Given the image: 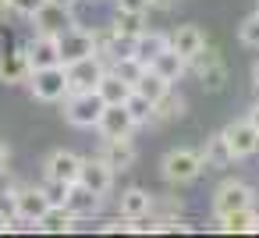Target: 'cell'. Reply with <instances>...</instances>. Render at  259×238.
<instances>
[{
    "label": "cell",
    "instance_id": "1",
    "mask_svg": "<svg viewBox=\"0 0 259 238\" xmlns=\"http://www.w3.org/2000/svg\"><path fill=\"white\" fill-rule=\"evenodd\" d=\"M202 153L199 149H170L167 156H163V164H160V174H163V181H170V185H192L199 174H202Z\"/></svg>",
    "mask_w": 259,
    "mask_h": 238
},
{
    "label": "cell",
    "instance_id": "2",
    "mask_svg": "<svg viewBox=\"0 0 259 238\" xmlns=\"http://www.w3.org/2000/svg\"><path fill=\"white\" fill-rule=\"evenodd\" d=\"M29 89L39 103H61L68 96V71L64 64H50V68H32L29 71Z\"/></svg>",
    "mask_w": 259,
    "mask_h": 238
},
{
    "label": "cell",
    "instance_id": "3",
    "mask_svg": "<svg viewBox=\"0 0 259 238\" xmlns=\"http://www.w3.org/2000/svg\"><path fill=\"white\" fill-rule=\"evenodd\" d=\"M61 103H64V121L75 125V128H96V121H100V114L107 107L96 89H89V93H68Z\"/></svg>",
    "mask_w": 259,
    "mask_h": 238
},
{
    "label": "cell",
    "instance_id": "4",
    "mask_svg": "<svg viewBox=\"0 0 259 238\" xmlns=\"http://www.w3.org/2000/svg\"><path fill=\"white\" fill-rule=\"evenodd\" d=\"M64 71H68V93H89V89H96V86H100V78H103L107 64L93 54V57L75 61V64H64Z\"/></svg>",
    "mask_w": 259,
    "mask_h": 238
},
{
    "label": "cell",
    "instance_id": "5",
    "mask_svg": "<svg viewBox=\"0 0 259 238\" xmlns=\"http://www.w3.org/2000/svg\"><path fill=\"white\" fill-rule=\"evenodd\" d=\"M252 203H255L252 188H248L245 181L231 178V181H224V185H220V188L213 192V217H224V213L245 210V206H252Z\"/></svg>",
    "mask_w": 259,
    "mask_h": 238
},
{
    "label": "cell",
    "instance_id": "6",
    "mask_svg": "<svg viewBox=\"0 0 259 238\" xmlns=\"http://www.w3.org/2000/svg\"><path fill=\"white\" fill-rule=\"evenodd\" d=\"M57 50H61V64H75L82 57H93L96 54V43H93V32L89 29L71 25V29H64L57 36Z\"/></svg>",
    "mask_w": 259,
    "mask_h": 238
},
{
    "label": "cell",
    "instance_id": "7",
    "mask_svg": "<svg viewBox=\"0 0 259 238\" xmlns=\"http://www.w3.org/2000/svg\"><path fill=\"white\" fill-rule=\"evenodd\" d=\"M135 128H139V125L132 121V114H128L124 103H107L103 114H100V121H96V132H100L103 139H132Z\"/></svg>",
    "mask_w": 259,
    "mask_h": 238
},
{
    "label": "cell",
    "instance_id": "8",
    "mask_svg": "<svg viewBox=\"0 0 259 238\" xmlns=\"http://www.w3.org/2000/svg\"><path fill=\"white\" fill-rule=\"evenodd\" d=\"M224 135H227V142H231V153H234V160H241V156H252V153L259 149V128H255L248 117H241V121H231V125L224 128Z\"/></svg>",
    "mask_w": 259,
    "mask_h": 238
},
{
    "label": "cell",
    "instance_id": "9",
    "mask_svg": "<svg viewBox=\"0 0 259 238\" xmlns=\"http://www.w3.org/2000/svg\"><path fill=\"white\" fill-rule=\"evenodd\" d=\"M36 18V32H43V36H61L64 29H71L75 25V15H71V8H64V4H47L32 15Z\"/></svg>",
    "mask_w": 259,
    "mask_h": 238
},
{
    "label": "cell",
    "instance_id": "10",
    "mask_svg": "<svg viewBox=\"0 0 259 238\" xmlns=\"http://www.w3.org/2000/svg\"><path fill=\"white\" fill-rule=\"evenodd\" d=\"M78 171H82V156L71 153V149H54L47 156V164H43L47 178H57V181H68V185L78 181Z\"/></svg>",
    "mask_w": 259,
    "mask_h": 238
},
{
    "label": "cell",
    "instance_id": "11",
    "mask_svg": "<svg viewBox=\"0 0 259 238\" xmlns=\"http://www.w3.org/2000/svg\"><path fill=\"white\" fill-rule=\"evenodd\" d=\"M25 61H29V68H50V64H61V50H57V36H43V32H36L25 47Z\"/></svg>",
    "mask_w": 259,
    "mask_h": 238
},
{
    "label": "cell",
    "instance_id": "12",
    "mask_svg": "<svg viewBox=\"0 0 259 238\" xmlns=\"http://www.w3.org/2000/svg\"><path fill=\"white\" fill-rule=\"evenodd\" d=\"M78 181H82L85 188H93L96 195H107V192L114 188V171L107 167V160H103V156H89V160H82Z\"/></svg>",
    "mask_w": 259,
    "mask_h": 238
},
{
    "label": "cell",
    "instance_id": "13",
    "mask_svg": "<svg viewBox=\"0 0 259 238\" xmlns=\"http://www.w3.org/2000/svg\"><path fill=\"white\" fill-rule=\"evenodd\" d=\"M11 199H15V217H22V220H32V224H39V217L47 213V195L39 192V185H32V188H11Z\"/></svg>",
    "mask_w": 259,
    "mask_h": 238
},
{
    "label": "cell",
    "instance_id": "14",
    "mask_svg": "<svg viewBox=\"0 0 259 238\" xmlns=\"http://www.w3.org/2000/svg\"><path fill=\"white\" fill-rule=\"evenodd\" d=\"M64 206L75 213V220H89V217H96V213H100V206H103V195H96L93 188H85L82 181H75V185L68 188V199H64Z\"/></svg>",
    "mask_w": 259,
    "mask_h": 238
},
{
    "label": "cell",
    "instance_id": "15",
    "mask_svg": "<svg viewBox=\"0 0 259 238\" xmlns=\"http://www.w3.org/2000/svg\"><path fill=\"white\" fill-rule=\"evenodd\" d=\"M103 160H107V167L117 174V171H132L135 167V146H132V139H103V153H100Z\"/></svg>",
    "mask_w": 259,
    "mask_h": 238
},
{
    "label": "cell",
    "instance_id": "16",
    "mask_svg": "<svg viewBox=\"0 0 259 238\" xmlns=\"http://www.w3.org/2000/svg\"><path fill=\"white\" fill-rule=\"evenodd\" d=\"M117 213H121L124 220L153 213V192H149V188H142V185L124 188V192H121V199H117Z\"/></svg>",
    "mask_w": 259,
    "mask_h": 238
},
{
    "label": "cell",
    "instance_id": "17",
    "mask_svg": "<svg viewBox=\"0 0 259 238\" xmlns=\"http://www.w3.org/2000/svg\"><path fill=\"white\" fill-rule=\"evenodd\" d=\"M170 47V39H167V32H149V29H142L135 39H132V57L139 61V64H153V57L160 54V50H167Z\"/></svg>",
    "mask_w": 259,
    "mask_h": 238
},
{
    "label": "cell",
    "instance_id": "18",
    "mask_svg": "<svg viewBox=\"0 0 259 238\" xmlns=\"http://www.w3.org/2000/svg\"><path fill=\"white\" fill-rule=\"evenodd\" d=\"M29 61H25V50H4L0 54V82L4 86H22L29 82Z\"/></svg>",
    "mask_w": 259,
    "mask_h": 238
},
{
    "label": "cell",
    "instance_id": "19",
    "mask_svg": "<svg viewBox=\"0 0 259 238\" xmlns=\"http://www.w3.org/2000/svg\"><path fill=\"white\" fill-rule=\"evenodd\" d=\"M167 39H170V50H178L185 61H188V57H195V54L206 47V32H202L199 25H178Z\"/></svg>",
    "mask_w": 259,
    "mask_h": 238
},
{
    "label": "cell",
    "instance_id": "20",
    "mask_svg": "<svg viewBox=\"0 0 259 238\" xmlns=\"http://www.w3.org/2000/svg\"><path fill=\"white\" fill-rule=\"evenodd\" d=\"M202 164L213 167V171H227V167L234 164V153H231V142H227L224 132H217V135L206 139V146H202Z\"/></svg>",
    "mask_w": 259,
    "mask_h": 238
},
{
    "label": "cell",
    "instance_id": "21",
    "mask_svg": "<svg viewBox=\"0 0 259 238\" xmlns=\"http://www.w3.org/2000/svg\"><path fill=\"white\" fill-rule=\"evenodd\" d=\"M188 114V100L174 89H167L156 103H153V125H167V121H178Z\"/></svg>",
    "mask_w": 259,
    "mask_h": 238
},
{
    "label": "cell",
    "instance_id": "22",
    "mask_svg": "<svg viewBox=\"0 0 259 238\" xmlns=\"http://www.w3.org/2000/svg\"><path fill=\"white\" fill-rule=\"evenodd\" d=\"M96 93H100L103 103H124V100L132 96V82H128L124 75H117L114 68H107L103 78H100V86H96Z\"/></svg>",
    "mask_w": 259,
    "mask_h": 238
},
{
    "label": "cell",
    "instance_id": "23",
    "mask_svg": "<svg viewBox=\"0 0 259 238\" xmlns=\"http://www.w3.org/2000/svg\"><path fill=\"white\" fill-rule=\"evenodd\" d=\"M75 213L61 203V206H47V213L39 217V231H47V234H68V231H75Z\"/></svg>",
    "mask_w": 259,
    "mask_h": 238
},
{
    "label": "cell",
    "instance_id": "24",
    "mask_svg": "<svg viewBox=\"0 0 259 238\" xmlns=\"http://www.w3.org/2000/svg\"><path fill=\"white\" fill-rule=\"evenodd\" d=\"M149 68H153V71H160V75H163V78L174 86V82H178V78L188 71V61H185L178 50H170V47H167V50H160V54L153 57V64H149Z\"/></svg>",
    "mask_w": 259,
    "mask_h": 238
},
{
    "label": "cell",
    "instance_id": "25",
    "mask_svg": "<svg viewBox=\"0 0 259 238\" xmlns=\"http://www.w3.org/2000/svg\"><path fill=\"white\" fill-rule=\"evenodd\" d=\"M132 89H135L139 96H146L149 103H156V100H160V96L170 89V82H167L160 71H153V68H142V71H139V78L132 82Z\"/></svg>",
    "mask_w": 259,
    "mask_h": 238
},
{
    "label": "cell",
    "instance_id": "26",
    "mask_svg": "<svg viewBox=\"0 0 259 238\" xmlns=\"http://www.w3.org/2000/svg\"><path fill=\"white\" fill-rule=\"evenodd\" d=\"M142 18H146V15H139V11H117L110 29H114L117 36H124V39H135V36L142 32Z\"/></svg>",
    "mask_w": 259,
    "mask_h": 238
},
{
    "label": "cell",
    "instance_id": "27",
    "mask_svg": "<svg viewBox=\"0 0 259 238\" xmlns=\"http://www.w3.org/2000/svg\"><path fill=\"white\" fill-rule=\"evenodd\" d=\"M195 78H199V86H202L206 93H220V89L227 86V64H224V61H217L213 68H206V71H199Z\"/></svg>",
    "mask_w": 259,
    "mask_h": 238
},
{
    "label": "cell",
    "instance_id": "28",
    "mask_svg": "<svg viewBox=\"0 0 259 238\" xmlns=\"http://www.w3.org/2000/svg\"><path fill=\"white\" fill-rule=\"evenodd\" d=\"M124 107H128V114H132L135 125H153V103H149L146 96H139L135 89H132V96L124 100Z\"/></svg>",
    "mask_w": 259,
    "mask_h": 238
},
{
    "label": "cell",
    "instance_id": "29",
    "mask_svg": "<svg viewBox=\"0 0 259 238\" xmlns=\"http://www.w3.org/2000/svg\"><path fill=\"white\" fill-rule=\"evenodd\" d=\"M238 39H241V47L259 50V11H252V15L241 18V25H238Z\"/></svg>",
    "mask_w": 259,
    "mask_h": 238
},
{
    "label": "cell",
    "instance_id": "30",
    "mask_svg": "<svg viewBox=\"0 0 259 238\" xmlns=\"http://www.w3.org/2000/svg\"><path fill=\"white\" fill-rule=\"evenodd\" d=\"M68 188H71L68 181H57V178H47V174H43V181H39V192L47 195L50 206H61V203L68 199Z\"/></svg>",
    "mask_w": 259,
    "mask_h": 238
},
{
    "label": "cell",
    "instance_id": "31",
    "mask_svg": "<svg viewBox=\"0 0 259 238\" xmlns=\"http://www.w3.org/2000/svg\"><path fill=\"white\" fill-rule=\"evenodd\" d=\"M43 4H47V0H8V11H18V15L32 18V15H36Z\"/></svg>",
    "mask_w": 259,
    "mask_h": 238
},
{
    "label": "cell",
    "instance_id": "32",
    "mask_svg": "<svg viewBox=\"0 0 259 238\" xmlns=\"http://www.w3.org/2000/svg\"><path fill=\"white\" fill-rule=\"evenodd\" d=\"M114 4H117V11H139V15L153 11V0H114Z\"/></svg>",
    "mask_w": 259,
    "mask_h": 238
},
{
    "label": "cell",
    "instance_id": "33",
    "mask_svg": "<svg viewBox=\"0 0 259 238\" xmlns=\"http://www.w3.org/2000/svg\"><path fill=\"white\" fill-rule=\"evenodd\" d=\"M11 192V174H8V167H0V195H8Z\"/></svg>",
    "mask_w": 259,
    "mask_h": 238
},
{
    "label": "cell",
    "instance_id": "34",
    "mask_svg": "<svg viewBox=\"0 0 259 238\" xmlns=\"http://www.w3.org/2000/svg\"><path fill=\"white\" fill-rule=\"evenodd\" d=\"M11 220H15L11 213H4V210H0V234H8V231H11Z\"/></svg>",
    "mask_w": 259,
    "mask_h": 238
},
{
    "label": "cell",
    "instance_id": "35",
    "mask_svg": "<svg viewBox=\"0 0 259 238\" xmlns=\"http://www.w3.org/2000/svg\"><path fill=\"white\" fill-rule=\"evenodd\" d=\"M178 0H153V11H170Z\"/></svg>",
    "mask_w": 259,
    "mask_h": 238
},
{
    "label": "cell",
    "instance_id": "36",
    "mask_svg": "<svg viewBox=\"0 0 259 238\" xmlns=\"http://www.w3.org/2000/svg\"><path fill=\"white\" fill-rule=\"evenodd\" d=\"M8 156H11V153H8V142L0 139V167H8Z\"/></svg>",
    "mask_w": 259,
    "mask_h": 238
},
{
    "label": "cell",
    "instance_id": "37",
    "mask_svg": "<svg viewBox=\"0 0 259 238\" xmlns=\"http://www.w3.org/2000/svg\"><path fill=\"white\" fill-rule=\"evenodd\" d=\"M252 82H255V86H252V89H255V96H259V61H255V64H252Z\"/></svg>",
    "mask_w": 259,
    "mask_h": 238
},
{
    "label": "cell",
    "instance_id": "38",
    "mask_svg": "<svg viewBox=\"0 0 259 238\" xmlns=\"http://www.w3.org/2000/svg\"><path fill=\"white\" fill-rule=\"evenodd\" d=\"M248 121H252V125H255V128H259V103H255V107H252V110H248Z\"/></svg>",
    "mask_w": 259,
    "mask_h": 238
},
{
    "label": "cell",
    "instance_id": "39",
    "mask_svg": "<svg viewBox=\"0 0 259 238\" xmlns=\"http://www.w3.org/2000/svg\"><path fill=\"white\" fill-rule=\"evenodd\" d=\"M50 4H64V8H75L78 0H50Z\"/></svg>",
    "mask_w": 259,
    "mask_h": 238
},
{
    "label": "cell",
    "instance_id": "40",
    "mask_svg": "<svg viewBox=\"0 0 259 238\" xmlns=\"http://www.w3.org/2000/svg\"><path fill=\"white\" fill-rule=\"evenodd\" d=\"M4 11H8V0H0V15H4Z\"/></svg>",
    "mask_w": 259,
    "mask_h": 238
},
{
    "label": "cell",
    "instance_id": "41",
    "mask_svg": "<svg viewBox=\"0 0 259 238\" xmlns=\"http://www.w3.org/2000/svg\"><path fill=\"white\" fill-rule=\"evenodd\" d=\"M255 11H259V0H255Z\"/></svg>",
    "mask_w": 259,
    "mask_h": 238
}]
</instances>
